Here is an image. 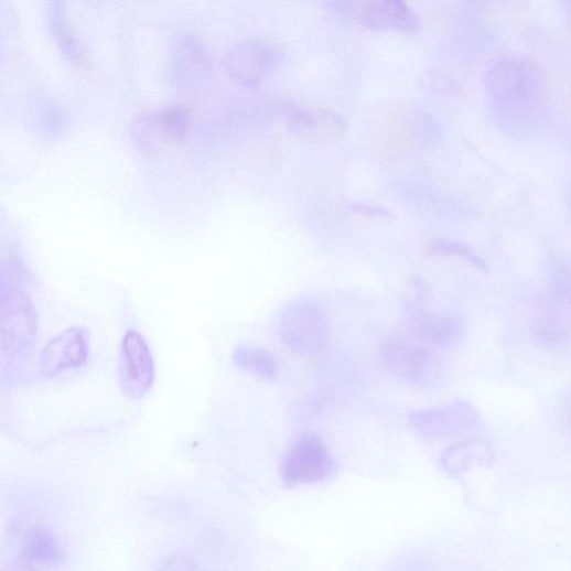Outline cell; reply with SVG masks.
Wrapping results in <instances>:
<instances>
[{
	"instance_id": "cell-1",
	"label": "cell",
	"mask_w": 571,
	"mask_h": 571,
	"mask_svg": "<svg viewBox=\"0 0 571 571\" xmlns=\"http://www.w3.org/2000/svg\"><path fill=\"white\" fill-rule=\"evenodd\" d=\"M489 107L498 125L513 133H526L541 120L545 84L541 72L529 61L508 56L488 71Z\"/></svg>"
},
{
	"instance_id": "cell-2",
	"label": "cell",
	"mask_w": 571,
	"mask_h": 571,
	"mask_svg": "<svg viewBox=\"0 0 571 571\" xmlns=\"http://www.w3.org/2000/svg\"><path fill=\"white\" fill-rule=\"evenodd\" d=\"M37 333L36 309L21 286L0 293V351L11 359L23 357L33 348Z\"/></svg>"
},
{
	"instance_id": "cell-3",
	"label": "cell",
	"mask_w": 571,
	"mask_h": 571,
	"mask_svg": "<svg viewBox=\"0 0 571 571\" xmlns=\"http://www.w3.org/2000/svg\"><path fill=\"white\" fill-rule=\"evenodd\" d=\"M337 464L324 441L314 433L299 435L286 451L281 475L286 485H314L332 477Z\"/></svg>"
},
{
	"instance_id": "cell-4",
	"label": "cell",
	"mask_w": 571,
	"mask_h": 571,
	"mask_svg": "<svg viewBox=\"0 0 571 571\" xmlns=\"http://www.w3.org/2000/svg\"><path fill=\"white\" fill-rule=\"evenodd\" d=\"M281 341L298 354L312 356L326 346L330 325L324 312L314 303L295 302L286 308L280 316Z\"/></svg>"
},
{
	"instance_id": "cell-5",
	"label": "cell",
	"mask_w": 571,
	"mask_h": 571,
	"mask_svg": "<svg viewBox=\"0 0 571 571\" xmlns=\"http://www.w3.org/2000/svg\"><path fill=\"white\" fill-rule=\"evenodd\" d=\"M378 364L388 375L421 388L440 383L442 367L427 348L403 342H388L378 351Z\"/></svg>"
},
{
	"instance_id": "cell-6",
	"label": "cell",
	"mask_w": 571,
	"mask_h": 571,
	"mask_svg": "<svg viewBox=\"0 0 571 571\" xmlns=\"http://www.w3.org/2000/svg\"><path fill=\"white\" fill-rule=\"evenodd\" d=\"M192 123L188 110L180 105L146 112L132 125L131 136L137 149L147 157L182 142Z\"/></svg>"
},
{
	"instance_id": "cell-7",
	"label": "cell",
	"mask_w": 571,
	"mask_h": 571,
	"mask_svg": "<svg viewBox=\"0 0 571 571\" xmlns=\"http://www.w3.org/2000/svg\"><path fill=\"white\" fill-rule=\"evenodd\" d=\"M283 51L276 44L250 41L231 46L224 60L228 75L245 86H256L281 65Z\"/></svg>"
},
{
	"instance_id": "cell-8",
	"label": "cell",
	"mask_w": 571,
	"mask_h": 571,
	"mask_svg": "<svg viewBox=\"0 0 571 571\" xmlns=\"http://www.w3.org/2000/svg\"><path fill=\"white\" fill-rule=\"evenodd\" d=\"M410 425L431 439L455 438L481 425V416L467 402L456 400L433 409L413 412Z\"/></svg>"
},
{
	"instance_id": "cell-9",
	"label": "cell",
	"mask_w": 571,
	"mask_h": 571,
	"mask_svg": "<svg viewBox=\"0 0 571 571\" xmlns=\"http://www.w3.org/2000/svg\"><path fill=\"white\" fill-rule=\"evenodd\" d=\"M153 358L142 335L129 331L120 353V380L126 395L133 399L144 397L154 384Z\"/></svg>"
},
{
	"instance_id": "cell-10",
	"label": "cell",
	"mask_w": 571,
	"mask_h": 571,
	"mask_svg": "<svg viewBox=\"0 0 571 571\" xmlns=\"http://www.w3.org/2000/svg\"><path fill=\"white\" fill-rule=\"evenodd\" d=\"M89 354L88 333L82 327H71L53 338L40 355V371L45 378L78 368L86 364Z\"/></svg>"
},
{
	"instance_id": "cell-11",
	"label": "cell",
	"mask_w": 571,
	"mask_h": 571,
	"mask_svg": "<svg viewBox=\"0 0 571 571\" xmlns=\"http://www.w3.org/2000/svg\"><path fill=\"white\" fill-rule=\"evenodd\" d=\"M174 80L183 88H194L212 72V57L203 41L194 34H181L171 52Z\"/></svg>"
},
{
	"instance_id": "cell-12",
	"label": "cell",
	"mask_w": 571,
	"mask_h": 571,
	"mask_svg": "<svg viewBox=\"0 0 571 571\" xmlns=\"http://www.w3.org/2000/svg\"><path fill=\"white\" fill-rule=\"evenodd\" d=\"M357 19L374 31L414 33L420 29L417 13L400 0H375L360 6Z\"/></svg>"
},
{
	"instance_id": "cell-13",
	"label": "cell",
	"mask_w": 571,
	"mask_h": 571,
	"mask_svg": "<svg viewBox=\"0 0 571 571\" xmlns=\"http://www.w3.org/2000/svg\"><path fill=\"white\" fill-rule=\"evenodd\" d=\"M284 117L294 134L313 141L337 139L346 128L341 116L326 110L291 109Z\"/></svg>"
},
{
	"instance_id": "cell-14",
	"label": "cell",
	"mask_w": 571,
	"mask_h": 571,
	"mask_svg": "<svg viewBox=\"0 0 571 571\" xmlns=\"http://www.w3.org/2000/svg\"><path fill=\"white\" fill-rule=\"evenodd\" d=\"M409 333L420 343L448 348L460 344L464 326L455 316L419 315L410 320Z\"/></svg>"
},
{
	"instance_id": "cell-15",
	"label": "cell",
	"mask_w": 571,
	"mask_h": 571,
	"mask_svg": "<svg viewBox=\"0 0 571 571\" xmlns=\"http://www.w3.org/2000/svg\"><path fill=\"white\" fill-rule=\"evenodd\" d=\"M19 548L29 562L54 565L62 561L63 550L52 532L43 527H28L19 535Z\"/></svg>"
},
{
	"instance_id": "cell-16",
	"label": "cell",
	"mask_w": 571,
	"mask_h": 571,
	"mask_svg": "<svg viewBox=\"0 0 571 571\" xmlns=\"http://www.w3.org/2000/svg\"><path fill=\"white\" fill-rule=\"evenodd\" d=\"M47 21L60 51L69 62L79 64L83 61V51L69 26L66 6L60 2L50 3Z\"/></svg>"
},
{
	"instance_id": "cell-17",
	"label": "cell",
	"mask_w": 571,
	"mask_h": 571,
	"mask_svg": "<svg viewBox=\"0 0 571 571\" xmlns=\"http://www.w3.org/2000/svg\"><path fill=\"white\" fill-rule=\"evenodd\" d=\"M491 459L492 449L487 443L481 440H470L446 450L442 457V464L448 472L455 474Z\"/></svg>"
},
{
	"instance_id": "cell-18",
	"label": "cell",
	"mask_w": 571,
	"mask_h": 571,
	"mask_svg": "<svg viewBox=\"0 0 571 571\" xmlns=\"http://www.w3.org/2000/svg\"><path fill=\"white\" fill-rule=\"evenodd\" d=\"M237 366L261 378L273 379L279 370L277 360L265 348L254 345H239L234 353Z\"/></svg>"
},
{
	"instance_id": "cell-19",
	"label": "cell",
	"mask_w": 571,
	"mask_h": 571,
	"mask_svg": "<svg viewBox=\"0 0 571 571\" xmlns=\"http://www.w3.org/2000/svg\"><path fill=\"white\" fill-rule=\"evenodd\" d=\"M535 336L543 344L554 345L568 336V326L561 314L551 306L541 310L535 321Z\"/></svg>"
},
{
	"instance_id": "cell-20",
	"label": "cell",
	"mask_w": 571,
	"mask_h": 571,
	"mask_svg": "<svg viewBox=\"0 0 571 571\" xmlns=\"http://www.w3.org/2000/svg\"><path fill=\"white\" fill-rule=\"evenodd\" d=\"M429 252L435 256H453L461 258L483 271H487V263L470 247L451 240L438 239L429 246Z\"/></svg>"
},
{
	"instance_id": "cell-21",
	"label": "cell",
	"mask_w": 571,
	"mask_h": 571,
	"mask_svg": "<svg viewBox=\"0 0 571 571\" xmlns=\"http://www.w3.org/2000/svg\"><path fill=\"white\" fill-rule=\"evenodd\" d=\"M569 270L563 266L553 268L550 290L553 302L559 306H568L570 299Z\"/></svg>"
},
{
	"instance_id": "cell-22",
	"label": "cell",
	"mask_w": 571,
	"mask_h": 571,
	"mask_svg": "<svg viewBox=\"0 0 571 571\" xmlns=\"http://www.w3.org/2000/svg\"><path fill=\"white\" fill-rule=\"evenodd\" d=\"M157 571H200V565L192 556L173 552L161 561Z\"/></svg>"
},
{
	"instance_id": "cell-23",
	"label": "cell",
	"mask_w": 571,
	"mask_h": 571,
	"mask_svg": "<svg viewBox=\"0 0 571 571\" xmlns=\"http://www.w3.org/2000/svg\"><path fill=\"white\" fill-rule=\"evenodd\" d=\"M352 211L357 214L367 215V216H380L386 217L390 216L391 213L384 208L366 206V205H355L352 207Z\"/></svg>"
}]
</instances>
